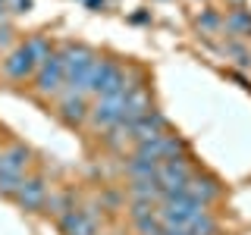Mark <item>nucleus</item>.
Wrapping results in <instances>:
<instances>
[{"mask_svg": "<svg viewBox=\"0 0 251 235\" xmlns=\"http://www.w3.org/2000/svg\"><path fill=\"white\" fill-rule=\"evenodd\" d=\"M63 60H66V91L73 94H88L91 72L98 66V57L82 44H63Z\"/></svg>", "mask_w": 251, "mask_h": 235, "instance_id": "obj_1", "label": "nucleus"}, {"mask_svg": "<svg viewBox=\"0 0 251 235\" xmlns=\"http://www.w3.org/2000/svg\"><path fill=\"white\" fill-rule=\"evenodd\" d=\"M138 85H129L126 82V72L116 63L110 60H98L91 72V82H88V94H98V97H107V94H123V91H132Z\"/></svg>", "mask_w": 251, "mask_h": 235, "instance_id": "obj_2", "label": "nucleus"}, {"mask_svg": "<svg viewBox=\"0 0 251 235\" xmlns=\"http://www.w3.org/2000/svg\"><path fill=\"white\" fill-rule=\"evenodd\" d=\"M63 85H66V60H63L60 50H53L41 66H38L35 75V88L41 94H57Z\"/></svg>", "mask_w": 251, "mask_h": 235, "instance_id": "obj_3", "label": "nucleus"}, {"mask_svg": "<svg viewBox=\"0 0 251 235\" xmlns=\"http://www.w3.org/2000/svg\"><path fill=\"white\" fill-rule=\"evenodd\" d=\"M126 94H107V97H98V104L91 107V119L98 129H113L116 122H123V110H126Z\"/></svg>", "mask_w": 251, "mask_h": 235, "instance_id": "obj_4", "label": "nucleus"}, {"mask_svg": "<svg viewBox=\"0 0 251 235\" xmlns=\"http://www.w3.org/2000/svg\"><path fill=\"white\" fill-rule=\"evenodd\" d=\"M60 232L63 235H98V219L94 210H66L60 213Z\"/></svg>", "mask_w": 251, "mask_h": 235, "instance_id": "obj_5", "label": "nucleus"}, {"mask_svg": "<svg viewBox=\"0 0 251 235\" xmlns=\"http://www.w3.org/2000/svg\"><path fill=\"white\" fill-rule=\"evenodd\" d=\"M31 72H38V60L31 57V50L25 44L16 47L10 57L3 60V75L6 78H16V82H22V78H28Z\"/></svg>", "mask_w": 251, "mask_h": 235, "instance_id": "obj_6", "label": "nucleus"}, {"mask_svg": "<svg viewBox=\"0 0 251 235\" xmlns=\"http://www.w3.org/2000/svg\"><path fill=\"white\" fill-rule=\"evenodd\" d=\"M16 201H19L22 210H41V207H47V185H44V179H25L22 188L16 191Z\"/></svg>", "mask_w": 251, "mask_h": 235, "instance_id": "obj_7", "label": "nucleus"}, {"mask_svg": "<svg viewBox=\"0 0 251 235\" xmlns=\"http://www.w3.org/2000/svg\"><path fill=\"white\" fill-rule=\"evenodd\" d=\"M167 132V116L160 113V110H151L148 116H141V119L132 125V138L135 141H151L157 135H163Z\"/></svg>", "mask_w": 251, "mask_h": 235, "instance_id": "obj_8", "label": "nucleus"}, {"mask_svg": "<svg viewBox=\"0 0 251 235\" xmlns=\"http://www.w3.org/2000/svg\"><path fill=\"white\" fill-rule=\"evenodd\" d=\"M88 104H85V94H73V91H63V100H60V116L66 119L69 125H78L88 119Z\"/></svg>", "mask_w": 251, "mask_h": 235, "instance_id": "obj_9", "label": "nucleus"}, {"mask_svg": "<svg viewBox=\"0 0 251 235\" xmlns=\"http://www.w3.org/2000/svg\"><path fill=\"white\" fill-rule=\"evenodd\" d=\"M188 198H195L198 204L210 207V204L220 198V185L214 179H207V176H192L188 179Z\"/></svg>", "mask_w": 251, "mask_h": 235, "instance_id": "obj_10", "label": "nucleus"}, {"mask_svg": "<svg viewBox=\"0 0 251 235\" xmlns=\"http://www.w3.org/2000/svg\"><path fill=\"white\" fill-rule=\"evenodd\" d=\"M129 194H132V201H151V204H157L163 198V185H160V179H138V182L129 185Z\"/></svg>", "mask_w": 251, "mask_h": 235, "instance_id": "obj_11", "label": "nucleus"}, {"mask_svg": "<svg viewBox=\"0 0 251 235\" xmlns=\"http://www.w3.org/2000/svg\"><path fill=\"white\" fill-rule=\"evenodd\" d=\"M157 172H160V163L145 160V157H138V154L126 163V176H129L132 182H138V179H157Z\"/></svg>", "mask_w": 251, "mask_h": 235, "instance_id": "obj_12", "label": "nucleus"}, {"mask_svg": "<svg viewBox=\"0 0 251 235\" xmlns=\"http://www.w3.org/2000/svg\"><path fill=\"white\" fill-rule=\"evenodd\" d=\"M25 163H28V151L22 144H13L10 151H3L0 154V172H19L22 176V169H25Z\"/></svg>", "mask_w": 251, "mask_h": 235, "instance_id": "obj_13", "label": "nucleus"}, {"mask_svg": "<svg viewBox=\"0 0 251 235\" xmlns=\"http://www.w3.org/2000/svg\"><path fill=\"white\" fill-rule=\"evenodd\" d=\"M226 31L229 35H251V13L248 10H242V6H235V10L226 16Z\"/></svg>", "mask_w": 251, "mask_h": 235, "instance_id": "obj_14", "label": "nucleus"}, {"mask_svg": "<svg viewBox=\"0 0 251 235\" xmlns=\"http://www.w3.org/2000/svg\"><path fill=\"white\" fill-rule=\"evenodd\" d=\"M135 229H138L141 235H160V232H163V219H160V213L154 210V213L135 219Z\"/></svg>", "mask_w": 251, "mask_h": 235, "instance_id": "obj_15", "label": "nucleus"}, {"mask_svg": "<svg viewBox=\"0 0 251 235\" xmlns=\"http://www.w3.org/2000/svg\"><path fill=\"white\" fill-rule=\"evenodd\" d=\"M25 47H28V50H31V57H35L38 60V66H41V63L47 60V57H50V44H47L44 41V35H35V38H31V41H25Z\"/></svg>", "mask_w": 251, "mask_h": 235, "instance_id": "obj_16", "label": "nucleus"}, {"mask_svg": "<svg viewBox=\"0 0 251 235\" xmlns=\"http://www.w3.org/2000/svg\"><path fill=\"white\" fill-rule=\"evenodd\" d=\"M188 229H192L195 235H214L217 232V219L210 216V213H201L198 219H192V223H188Z\"/></svg>", "mask_w": 251, "mask_h": 235, "instance_id": "obj_17", "label": "nucleus"}, {"mask_svg": "<svg viewBox=\"0 0 251 235\" xmlns=\"http://www.w3.org/2000/svg\"><path fill=\"white\" fill-rule=\"evenodd\" d=\"M22 182H25V179L19 176V172H0V194H16L22 188Z\"/></svg>", "mask_w": 251, "mask_h": 235, "instance_id": "obj_18", "label": "nucleus"}, {"mask_svg": "<svg viewBox=\"0 0 251 235\" xmlns=\"http://www.w3.org/2000/svg\"><path fill=\"white\" fill-rule=\"evenodd\" d=\"M198 28L201 31H220V28H226V19H220L214 10H204L198 16Z\"/></svg>", "mask_w": 251, "mask_h": 235, "instance_id": "obj_19", "label": "nucleus"}, {"mask_svg": "<svg viewBox=\"0 0 251 235\" xmlns=\"http://www.w3.org/2000/svg\"><path fill=\"white\" fill-rule=\"evenodd\" d=\"M223 53H226V57H235V63H239V66H251V53H248L242 44H226Z\"/></svg>", "mask_w": 251, "mask_h": 235, "instance_id": "obj_20", "label": "nucleus"}, {"mask_svg": "<svg viewBox=\"0 0 251 235\" xmlns=\"http://www.w3.org/2000/svg\"><path fill=\"white\" fill-rule=\"evenodd\" d=\"M160 235H195L188 226H163V232Z\"/></svg>", "mask_w": 251, "mask_h": 235, "instance_id": "obj_21", "label": "nucleus"}, {"mask_svg": "<svg viewBox=\"0 0 251 235\" xmlns=\"http://www.w3.org/2000/svg\"><path fill=\"white\" fill-rule=\"evenodd\" d=\"M16 3V13H28L31 10V0H13Z\"/></svg>", "mask_w": 251, "mask_h": 235, "instance_id": "obj_22", "label": "nucleus"}, {"mask_svg": "<svg viewBox=\"0 0 251 235\" xmlns=\"http://www.w3.org/2000/svg\"><path fill=\"white\" fill-rule=\"evenodd\" d=\"M85 6H91V10H104L107 0H85Z\"/></svg>", "mask_w": 251, "mask_h": 235, "instance_id": "obj_23", "label": "nucleus"}, {"mask_svg": "<svg viewBox=\"0 0 251 235\" xmlns=\"http://www.w3.org/2000/svg\"><path fill=\"white\" fill-rule=\"evenodd\" d=\"M10 35H13V31H10V28H6V25H3V28H0V44H6V41H10Z\"/></svg>", "mask_w": 251, "mask_h": 235, "instance_id": "obj_24", "label": "nucleus"}, {"mask_svg": "<svg viewBox=\"0 0 251 235\" xmlns=\"http://www.w3.org/2000/svg\"><path fill=\"white\" fill-rule=\"evenodd\" d=\"M6 16V0H0V19Z\"/></svg>", "mask_w": 251, "mask_h": 235, "instance_id": "obj_25", "label": "nucleus"}, {"mask_svg": "<svg viewBox=\"0 0 251 235\" xmlns=\"http://www.w3.org/2000/svg\"><path fill=\"white\" fill-rule=\"evenodd\" d=\"M232 3H242V0H232Z\"/></svg>", "mask_w": 251, "mask_h": 235, "instance_id": "obj_26", "label": "nucleus"}]
</instances>
